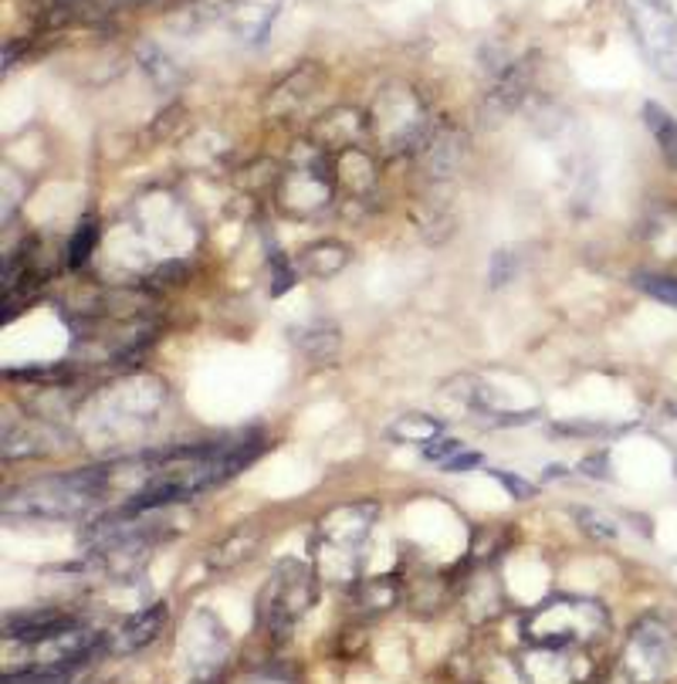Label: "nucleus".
I'll return each mask as SVG.
<instances>
[{
	"instance_id": "1",
	"label": "nucleus",
	"mask_w": 677,
	"mask_h": 684,
	"mask_svg": "<svg viewBox=\"0 0 677 684\" xmlns=\"http://www.w3.org/2000/svg\"><path fill=\"white\" fill-rule=\"evenodd\" d=\"M105 488H109L105 471L58 474L48 477V482L27 485L8 495V511H14V516H42V519H75L102 498Z\"/></svg>"
},
{
	"instance_id": "2",
	"label": "nucleus",
	"mask_w": 677,
	"mask_h": 684,
	"mask_svg": "<svg viewBox=\"0 0 677 684\" xmlns=\"http://www.w3.org/2000/svg\"><path fill=\"white\" fill-rule=\"evenodd\" d=\"M627 17L654 72L667 82H677V17L661 0H627Z\"/></svg>"
},
{
	"instance_id": "3",
	"label": "nucleus",
	"mask_w": 677,
	"mask_h": 684,
	"mask_svg": "<svg viewBox=\"0 0 677 684\" xmlns=\"http://www.w3.org/2000/svg\"><path fill=\"white\" fill-rule=\"evenodd\" d=\"M315 600V576L302 563H284L268 579V590L261 597V621L275 630H284L292 621L302 617V610Z\"/></svg>"
},
{
	"instance_id": "4",
	"label": "nucleus",
	"mask_w": 677,
	"mask_h": 684,
	"mask_svg": "<svg viewBox=\"0 0 677 684\" xmlns=\"http://www.w3.org/2000/svg\"><path fill=\"white\" fill-rule=\"evenodd\" d=\"M670 651H674V640L667 627H661L657 621H644L640 627H633L627 658H623V674L633 684H657L667 674Z\"/></svg>"
},
{
	"instance_id": "5",
	"label": "nucleus",
	"mask_w": 677,
	"mask_h": 684,
	"mask_svg": "<svg viewBox=\"0 0 677 684\" xmlns=\"http://www.w3.org/2000/svg\"><path fill=\"white\" fill-rule=\"evenodd\" d=\"M278 8H281V0H234L231 24L247 45H258V42H265Z\"/></svg>"
},
{
	"instance_id": "6",
	"label": "nucleus",
	"mask_w": 677,
	"mask_h": 684,
	"mask_svg": "<svg viewBox=\"0 0 677 684\" xmlns=\"http://www.w3.org/2000/svg\"><path fill=\"white\" fill-rule=\"evenodd\" d=\"M68 627H71V621H65L61 613H55V610H34V613H17V617H11L4 624V634L14 637V640H24V644H42V640L58 637Z\"/></svg>"
},
{
	"instance_id": "7",
	"label": "nucleus",
	"mask_w": 677,
	"mask_h": 684,
	"mask_svg": "<svg viewBox=\"0 0 677 684\" xmlns=\"http://www.w3.org/2000/svg\"><path fill=\"white\" fill-rule=\"evenodd\" d=\"M163 621H166V603H153V606H147V610L132 613V617H129V621L119 627V634H116V651L132 654V651H139V647L153 644V637L160 634Z\"/></svg>"
},
{
	"instance_id": "8",
	"label": "nucleus",
	"mask_w": 677,
	"mask_h": 684,
	"mask_svg": "<svg viewBox=\"0 0 677 684\" xmlns=\"http://www.w3.org/2000/svg\"><path fill=\"white\" fill-rule=\"evenodd\" d=\"M299 264L308 271L312 279H332L349 264V248L339 241H318L299 255Z\"/></svg>"
},
{
	"instance_id": "9",
	"label": "nucleus",
	"mask_w": 677,
	"mask_h": 684,
	"mask_svg": "<svg viewBox=\"0 0 677 684\" xmlns=\"http://www.w3.org/2000/svg\"><path fill=\"white\" fill-rule=\"evenodd\" d=\"M292 339L312 363H329L339 353V329L332 322H315V326L295 329Z\"/></svg>"
},
{
	"instance_id": "10",
	"label": "nucleus",
	"mask_w": 677,
	"mask_h": 684,
	"mask_svg": "<svg viewBox=\"0 0 677 684\" xmlns=\"http://www.w3.org/2000/svg\"><path fill=\"white\" fill-rule=\"evenodd\" d=\"M644 122H647L651 135L657 140L661 153L667 156V163L677 166V119L664 106H657V102H647V106H644Z\"/></svg>"
},
{
	"instance_id": "11",
	"label": "nucleus",
	"mask_w": 677,
	"mask_h": 684,
	"mask_svg": "<svg viewBox=\"0 0 677 684\" xmlns=\"http://www.w3.org/2000/svg\"><path fill=\"white\" fill-rule=\"evenodd\" d=\"M258 545V532H234L231 539H224L218 550L210 553V566L221 569V566H231V563H244L252 556V550Z\"/></svg>"
},
{
	"instance_id": "12",
	"label": "nucleus",
	"mask_w": 677,
	"mask_h": 684,
	"mask_svg": "<svg viewBox=\"0 0 677 684\" xmlns=\"http://www.w3.org/2000/svg\"><path fill=\"white\" fill-rule=\"evenodd\" d=\"M397 440H410V444H431V437L441 434V424L434 417H423V414H410V417H400L394 427H389Z\"/></svg>"
},
{
	"instance_id": "13",
	"label": "nucleus",
	"mask_w": 677,
	"mask_h": 684,
	"mask_svg": "<svg viewBox=\"0 0 677 684\" xmlns=\"http://www.w3.org/2000/svg\"><path fill=\"white\" fill-rule=\"evenodd\" d=\"M397 593H400V583L394 576H383V579H373V583H366L360 590V600H363V610L366 613H380L386 606L397 603Z\"/></svg>"
},
{
	"instance_id": "14",
	"label": "nucleus",
	"mask_w": 677,
	"mask_h": 684,
	"mask_svg": "<svg viewBox=\"0 0 677 684\" xmlns=\"http://www.w3.org/2000/svg\"><path fill=\"white\" fill-rule=\"evenodd\" d=\"M457 160H460V140L447 129L431 143V169H434V177H447L451 169L457 166Z\"/></svg>"
},
{
	"instance_id": "15",
	"label": "nucleus",
	"mask_w": 677,
	"mask_h": 684,
	"mask_svg": "<svg viewBox=\"0 0 677 684\" xmlns=\"http://www.w3.org/2000/svg\"><path fill=\"white\" fill-rule=\"evenodd\" d=\"M95 241H98V227H95L92 217H85V221L75 227V234H71V245H68V268H82V264L89 261Z\"/></svg>"
},
{
	"instance_id": "16",
	"label": "nucleus",
	"mask_w": 677,
	"mask_h": 684,
	"mask_svg": "<svg viewBox=\"0 0 677 684\" xmlns=\"http://www.w3.org/2000/svg\"><path fill=\"white\" fill-rule=\"evenodd\" d=\"M139 58H142V64L150 68V75H153L160 85H173V82H176V64H173L156 45H142V48H139Z\"/></svg>"
},
{
	"instance_id": "17",
	"label": "nucleus",
	"mask_w": 677,
	"mask_h": 684,
	"mask_svg": "<svg viewBox=\"0 0 677 684\" xmlns=\"http://www.w3.org/2000/svg\"><path fill=\"white\" fill-rule=\"evenodd\" d=\"M637 288H644L651 298L674 305L677 309V282L674 279H661V275H637Z\"/></svg>"
},
{
	"instance_id": "18",
	"label": "nucleus",
	"mask_w": 677,
	"mask_h": 684,
	"mask_svg": "<svg viewBox=\"0 0 677 684\" xmlns=\"http://www.w3.org/2000/svg\"><path fill=\"white\" fill-rule=\"evenodd\" d=\"M576 522L583 526V532H590L593 539H617V522L607 519V516H599V511H580Z\"/></svg>"
},
{
	"instance_id": "19",
	"label": "nucleus",
	"mask_w": 677,
	"mask_h": 684,
	"mask_svg": "<svg viewBox=\"0 0 677 684\" xmlns=\"http://www.w3.org/2000/svg\"><path fill=\"white\" fill-rule=\"evenodd\" d=\"M271 271H275V279H271V295H284L292 285H295V271L292 264L284 261L281 255H271Z\"/></svg>"
},
{
	"instance_id": "20",
	"label": "nucleus",
	"mask_w": 677,
	"mask_h": 684,
	"mask_svg": "<svg viewBox=\"0 0 677 684\" xmlns=\"http://www.w3.org/2000/svg\"><path fill=\"white\" fill-rule=\"evenodd\" d=\"M518 268V261H515V255L512 251H498L494 258H491V285L498 288V285H505L509 279H512V271Z\"/></svg>"
},
{
	"instance_id": "21",
	"label": "nucleus",
	"mask_w": 677,
	"mask_h": 684,
	"mask_svg": "<svg viewBox=\"0 0 677 684\" xmlns=\"http://www.w3.org/2000/svg\"><path fill=\"white\" fill-rule=\"evenodd\" d=\"M460 451H465V448H460V440H434V444H427V451H423V458L427 461H451L454 455H460Z\"/></svg>"
},
{
	"instance_id": "22",
	"label": "nucleus",
	"mask_w": 677,
	"mask_h": 684,
	"mask_svg": "<svg viewBox=\"0 0 677 684\" xmlns=\"http://www.w3.org/2000/svg\"><path fill=\"white\" fill-rule=\"evenodd\" d=\"M494 477H498V482H502L515 498H532V495H536V485H528V482H522V477L518 474H512V471H494Z\"/></svg>"
},
{
	"instance_id": "23",
	"label": "nucleus",
	"mask_w": 677,
	"mask_h": 684,
	"mask_svg": "<svg viewBox=\"0 0 677 684\" xmlns=\"http://www.w3.org/2000/svg\"><path fill=\"white\" fill-rule=\"evenodd\" d=\"M481 461H485V458L475 455V451H460V455H454L444 468H447V471H468V468H478Z\"/></svg>"
},
{
	"instance_id": "24",
	"label": "nucleus",
	"mask_w": 677,
	"mask_h": 684,
	"mask_svg": "<svg viewBox=\"0 0 677 684\" xmlns=\"http://www.w3.org/2000/svg\"><path fill=\"white\" fill-rule=\"evenodd\" d=\"M580 471H586V474H596V477H610V474H607V458H593V461H583V464H580Z\"/></svg>"
}]
</instances>
